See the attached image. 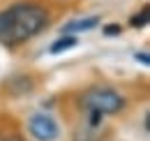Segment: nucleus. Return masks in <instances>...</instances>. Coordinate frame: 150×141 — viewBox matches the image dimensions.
Instances as JSON below:
<instances>
[{
	"instance_id": "7ed1b4c3",
	"label": "nucleus",
	"mask_w": 150,
	"mask_h": 141,
	"mask_svg": "<svg viewBox=\"0 0 150 141\" xmlns=\"http://www.w3.org/2000/svg\"><path fill=\"white\" fill-rule=\"evenodd\" d=\"M28 130H30V134H33L37 141H56L58 134H60L58 123L51 118V116H46V113H35V116H30Z\"/></svg>"
},
{
	"instance_id": "f257e3e1",
	"label": "nucleus",
	"mask_w": 150,
	"mask_h": 141,
	"mask_svg": "<svg viewBox=\"0 0 150 141\" xmlns=\"http://www.w3.org/2000/svg\"><path fill=\"white\" fill-rule=\"evenodd\" d=\"M49 26V14L42 5L16 2L0 12V44L19 46Z\"/></svg>"
},
{
	"instance_id": "423d86ee",
	"label": "nucleus",
	"mask_w": 150,
	"mask_h": 141,
	"mask_svg": "<svg viewBox=\"0 0 150 141\" xmlns=\"http://www.w3.org/2000/svg\"><path fill=\"white\" fill-rule=\"evenodd\" d=\"M148 21H150V9H148V7H143L139 14H134V16L129 19V26L139 30V28H146V26H148Z\"/></svg>"
},
{
	"instance_id": "39448f33",
	"label": "nucleus",
	"mask_w": 150,
	"mask_h": 141,
	"mask_svg": "<svg viewBox=\"0 0 150 141\" xmlns=\"http://www.w3.org/2000/svg\"><path fill=\"white\" fill-rule=\"evenodd\" d=\"M76 44H79V42H76L74 35H62L58 42L51 44V49H49V51H51V53H62V51H67V49H72V46H76Z\"/></svg>"
},
{
	"instance_id": "6e6552de",
	"label": "nucleus",
	"mask_w": 150,
	"mask_h": 141,
	"mask_svg": "<svg viewBox=\"0 0 150 141\" xmlns=\"http://www.w3.org/2000/svg\"><path fill=\"white\" fill-rule=\"evenodd\" d=\"M134 58H136V60H139V63H143V65H148V63H150V58H148V53H146V51L136 53V56H134Z\"/></svg>"
},
{
	"instance_id": "1a4fd4ad",
	"label": "nucleus",
	"mask_w": 150,
	"mask_h": 141,
	"mask_svg": "<svg viewBox=\"0 0 150 141\" xmlns=\"http://www.w3.org/2000/svg\"><path fill=\"white\" fill-rule=\"evenodd\" d=\"M0 141H23V139H19V137H9V139H0Z\"/></svg>"
},
{
	"instance_id": "f03ea898",
	"label": "nucleus",
	"mask_w": 150,
	"mask_h": 141,
	"mask_svg": "<svg viewBox=\"0 0 150 141\" xmlns=\"http://www.w3.org/2000/svg\"><path fill=\"white\" fill-rule=\"evenodd\" d=\"M81 106H86L88 111H95L99 116L118 113L125 109V97L109 86H90L81 95Z\"/></svg>"
},
{
	"instance_id": "20e7f679",
	"label": "nucleus",
	"mask_w": 150,
	"mask_h": 141,
	"mask_svg": "<svg viewBox=\"0 0 150 141\" xmlns=\"http://www.w3.org/2000/svg\"><path fill=\"white\" fill-rule=\"evenodd\" d=\"M99 26V16H86V19H76L62 26V35H72V33H88Z\"/></svg>"
},
{
	"instance_id": "0eeeda50",
	"label": "nucleus",
	"mask_w": 150,
	"mask_h": 141,
	"mask_svg": "<svg viewBox=\"0 0 150 141\" xmlns=\"http://www.w3.org/2000/svg\"><path fill=\"white\" fill-rule=\"evenodd\" d=\"M122 33V26L120 23H109V26H104V35H109V37H115V35H120Z\"/></svg>"
}]
</instances>
